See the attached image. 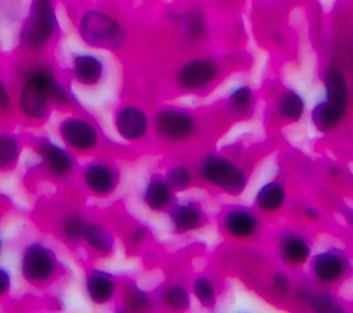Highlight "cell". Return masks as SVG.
<instances>
[{"instance_id":"7","label":"cell","mask_w":353,"mask_h":313,"mask_svg":"<svg viewBox=\"0 0 353 313\" xmlns=\"http://www.w3.org/2000/svg\"><path fill=\"white\" fill-rule=\"evenodd\" d=\"M312 239L301 230L285 229L276 239V255L288 269H301L310 261Z\"/></svg>"},{"instance_id":"23","label":"cell","mask_w":353,"mask_h":313,"mask_svg":"<svg viewBox=\"0 0 353 313\" xmlns=\"http://www.w3.org/2000/svg\"><path fill=\"white\" fill-rule=\"evenodd\" d=\"M74 76L85 85H92L99 81L102 76V62L94 55H77L74 58Z\"/></svg>"},{"instance_id":"41","label":"cell","mask_w":353,"mask_h":313,"mask_svg":"<svg viewBox=\"0 0 353 313\" xmlns=\"http://www.w3.org/2000/svg\"><path fill=\"white\" fill-rule=\"evenodd\" d=\"M352 156H353V153H352Z\"/></svg>"},{"instance_id":"26","label":"cell","mask_w":353,"mask_h":313,"mask_svg":"<svg viewBox=\"0 0 353 313\" xmlns=\"http://www.w3.org/2000/svg\"><path fill=\"white\" fill-rule=\"evenodd\" d=\"M163 303L172 310H185L190 305V296L185 287L179 284H171L161 292Z\"/></svg>"},{"instance_id":"17","label":"cell","mask_w":353,"mask_h":313,"mask_svg":"<svg viewBox=\"0 0 353 313\" xmlns=\"http://www.w3.org/2000/svg\"><path fill=\"white\" fill-rule=\"evenodd\" d=\"M83 178L87 188L92 193L99 196L109 194L117 183V176L114 170L105 163H92L87 165L84 170Z\"/></svg>"},{"instance_id":"2","label":"cell","mask_w":353,"mask_h":313,"mask_svg":"<svg viewBox=\"0 0 353 313\" xmlns=\"http://www.w3.org/2000/svg\"><path fill=\"white\" fill-rule=\"evenodd\" d=\"M200 176L210 185L230 194H241L248 185V174L230 157L207 153L199 163Z\"/></svg>"},{"instance_id":"30","label":"cell","mask_w":353,"mask_h":313,"mask_svg":"<svg viewBox=\"0 0 353 313\" xmlns=\"http://www.w3.org/2000/svg\"><path fill=\"white\" fill-rule=\"evenodd\" d=\"M269 287L272 294L279 299H285L292 294V281L290 274L283 270H274L269 280Z\"/></svg>"},{"instance_id":"10","label":"cell","mask_w":353,"mask_h":313,"mask_svg":"<svg viewBox=\"0 0 353 313\" xmlns=\"http://www.w3.org/2000/svg\"><path fill=\"white\" fill-rule=\"evenodd\" d=\"M62 139L77 150H90L98 145L99 137L92 124L79 117H69L59 125Z\"/></svg>"},{"instance_id":"6","label":"cell","mask_w":353,"mask_h":313,"mask_svg":"<svg viewBox=\"0 0 353 313\" xmlns=\"http://www.w3.org/2000/svg\"><path fill=\"white\" fill-rule=\"evenodd\" d=\"M58 259L51 248L41 243L29 244L22 254L21 272L26 281L39 285L50 281L57 273Z\"/></svg>"},{"instance_id":"33","label":"cell","mask_w":353,"mask_h":313,"mask_svg":"<svg viewBox=\"0 0 353 313\" xmlns=\"http://www.w3.org/2000/svg\"><path fill=\"white\" fill-rule=\"evenodd\" d=\"M185 26L188 29V33L192 37H199L204 33L205 25H204V18L199 12H190L185 17Z\"/></svg>"},{"instance_id":"31","label":"cell","mask_w":353,"mask_h":313,"mask_svg":"<svg viewBox=\"0 0 353 313\" xmlns=\"http://www.w3.org/2000/svg\"><path fill=\"white\" fill-rule=\"evenodd\" d=\"M85 229L84 218L79 212H70L62 221V232L70 241H77L83 237Z\"/></svg>"},{"instance_id":"5","label":"cell","mask_w":353,"mask_h":313,"mask_svg":"<svg viewBox=\"0 0 353 313\" xmlns=\"http://www.w3.org/2000/svg\"><path fill=\"white\" fill-rule=\"evenodd\" d=\"M57 29V17L50 0H33L30 14L26 18L22 30V41L32 47H43Z\"/></svg>"},{"instance_id":"28","label":"cell","mask_w":353,"mask_h":313,"mask_svg":"<svg viewBox=\"0 0 353 313\" xmlns=\"http://www.w3.org/2000/svg\"><path fill=\"white\" fill-rule=\"evenodd\" d=\"M21 146L15 137L10 134H0V168L14 164L19 157Z\"/></svg>"},{"instance_id":"35","label":"cell","mask_w":353,"mask_h":313,"mask_svg":"<svg viewBox=\"0 0 353 313\" xmlns=\"http://www.w3.org/2000/svg\"><path fill=\"white\" fill-rule=\"evenodd\" d=\"M10 287H11L10 273L6 269L0 267V296L6 295L10 291Z\"/></svg>"},{"instance_id":"13","label":"cell","mask_w":353,"mask_h":313,"mask_svg":"<svg viewBox=\"0 0 353 313\" xmlns=\"http://www.w3.org/2000/svg\"><path fill=\"white\" fill-rule=\"evenodd\" d=\"M287 199L288 192L285 185L279 179H270L256 190L254 205L262 214H276L284 208Z\"/></svg>"},{"instance_id":"40","label":"cell","mask_w":353,"mask_h":313,"mask_svg":"<svg viewBox=\"0 0 353 313\" xmlns=\"http://www.w3.org/2000/svg\"><path fill=\"white\" fill-rule=\"evenodd\" d=\"M0 251H1V239H0Z\"/></svg>"},{"instance_id":"18","label":"cell","mask_w":353,"mask_h":313,"mask_svg":"<svg viewBox=\"0 0 353 313\" xmlns=\"http://www.w3.org/2000/svg\"><path fill=\"white\" fill-rule=\"evenodd\" d=\"M325 99L346 114L349 106V88L343 73L336 68H328L324 72Z\"/></svg>"},{"instance_id":"16","label":"cell","mask_w":353,"mask_h":313,"mask_svg":"<svg viewBox=\"0 0 353 313\" xmlns=\"http://www.w3.org/2000/svg\"><path fill=\"white\" fill-rule=\"evenodd\" d=\"M294 296L296 301L314 312H343V305L324 287L314 290L306 285H301L294 290Z\"/></svg>"},{"instance_id":"37","label":"cell","mask_w":353,"mask_h":313,"mask_svg":"<svg viewBox=\"0 0 353 313\" xmlns=\"http://www.w3.org/2000/svg\"><path fill=\"white\" fill-rule=\"evenodd\" d=\"M145 234H146V232L143 230V228H137V229L132 232V234H131V241H132L134 244H138V243H141V241L143 240Z\"/></svg>"},{"instance_id":"39","label":"cell","mask_w":353,"mask_h":313,"mask_svg":"<svg viewBox=\"0 0 353 313\" xmlns=\"http://www.w3.org/2000/svg\"><path fill=\"white\" fill-rule=\"evenodd\" d=\"M352 69H353V50H352Z\"/></svg>"},{"instance_id":"21","label":"cell","mask_w":353,"mask_h":313,"mask_svg":"<svg viewBox=\"0 0 353 313\" xmlns=\"http://www.w3.org/2000/svg\"><path fill=\"white\" fill-rule=\"evenodd\" d=\"M172 199H174V190L167 183V181L157 175H153L146 183L143 190L145 205L153 211H160L168 207Z\"/></svg>"},{"instance_id":"34","label":"cell","mask_w":353,"mask_h":313,"mask_svg":"<svg viewBox=\"0 0 353 313\" xmlns=\"http://www.w3.org/2000/svg\"><path fill=\"white\" fill-rule=\"evenodd\" d=\"M302 215H303L305 219L312 221V222H316V221L320 219L321 212H320L319 208H316L314 205L306 204V205H303V208H302Z\"/></svg>"},{"instance_id":"38","label":"cell","mask_w":353,"mask_h":313,"mask_svg":"<svg viewBox=\"0 0 353 313\" xmlns=\"http://www.w3.org/2000/svg\"><path fill=\"white\" fill-rule=\"evenodd\" d=\"M345 219H346V222L353 228V211H352V210H349V211L345 212Z\"/></svg>"},{"instance_id":"12","label":"cell","mask_w":353,"mask_h":313,"mask_svg":"<svg viewBox=\"0 0 353 313\" xmlns=\"http://www.w3.org/2000/svg\"><path fill=\"white\" fill-rule=\"evenodd\" d=\"M170 221L178 233H186L204 226L207 215L199 203L189 200L171 208Z\"/></svg>"},{"instance_id":"1","label":"cell","mask_w":353,"mask_h":313,"mask_svg":"<svg viewBox=\"0 0 353 313\" xmlns=\"http://www.w3.org/2000/svg\"><path fill=\"white\" fill-rule=\"evenodd\" d=\"M68 95L55 77L46 69L29 76L19 98L21 110L32 119H43L48 114L52 101L65 102Z\"/></svg>"},{"instance_id":"14","label":"cell","mask_w":353,"mask_h":313,"mask_svg":"<svg viewBox=\"0 0 353 313\" xmlns=\"http://www.w3.org/2000/svg\"><path fill=\"white\" fill-rule=\"evenodd\" d=\"M149 127L146 113L138 106H125L116 116L117 132L127 141L142 138Z\"/></svg>"},{"instance_id":"29","label":"cell","mask_w":353,"mask_h":313,"mask_svg":"<svg viewBox=\"0 0 353 313\" xmlns=\"http://www.w3.org/2000/svg\"><path fill=\"white\" fill-rule=\"evenodd\" d=\"M164 179L174 192H182L190 186L192 172L185 165H174L167 170Z\"/></svg>"},{"instance_id":"11","label":"cell","mask_w":353,"mask_h":313,"mask_svg":"<svg viewBox=\"0 0 353 313\" xmlns=\"http://www.w3.org/2000/svg\"><path fill=\"white\" fill-rule=\"evenodd\" d=\"M216 65L204 58L185 63L178 72V84L188 90H197L210 84L216 76Z\"/></svg>"},{"instance_id":"19","label":"cell","mask_w":353,"mask_h":313,"mask_svg":"<svg viewBox=\"0 0 353 313\" xmlns=\"http://www.w3.org/2000/svg\"><path fill=\"white\" fill-rule=\"evenodd\" d=\"M343 117L345 113L327 99L317 102L310 112L312 124L320 134H331L336 131L342 124Z\"/></svg>"},{"instance_id":"9","label":"cell","mask_w":353,"mask_h":313,"mask_svg":"<svg viewBox=\"0 0 353 313\" xmlns=\"http://www.w3.org/2000/svg\"><path fill=\"white\" fill-rule=\"evenodd\" d=\"M261 228L262 221L258 212L245 205H232L222 215V229L234 240H251L261 232Z\"/></svg>"},{"instance_id":"20","label":"cell","mask_w":353,"mask_h":313,"mask_svg":"<svg viewBox=\"0 0 353 313\" xmlns=\"http://www.w3.org/2000/svg\"><path fill=\"white\" fill-rule=\"evenodd\" d=\"M85 288L88 298L98 305L108 303L116 292L114 279L103 270H92L87 276Z\"/></svg>"},{"instance_id":"3","label":"cell","mask_w":353,"mask_h":313,"mask_svg":"<svg viewBox=\"0 0 353 313\" xmlns=\"http://www.w3.org/2000/svg\"><path fill=\"white\" fill-rule=\"evenodd\" d=\"M310 276L320 287L341 284L352 272V259L346 250L331 247L316 252L309 261Z\"/></svg>"},{"instance_id":"22","label":"cell","mask_w":353,"mask_h":313,"mask_svg":"<svg viewBox=\"0 0 353 313\" xmlns=\"http://www.w3.org/2000/svg\"><path fill=\"white\" fill-rule=\"evenodd\" d=\"M305 101L294 90H284L276 101V113L285 123H299L305 114Z\"/></svg>"},{"instance_id":"25","label":"cell","mask_w":353,"mask_h":313,"mask_svg":"<svg viewBox=\"0 0 353 313\" xmlns=\"http://www.w3.org/2000/svg\"><path fill=\"white\" fill-rule=\"evenodd\" d=\"M229 108L239 116H247L254 105V94L248 85H240L232 91L228 99Z\"/></svg>"},{"instance_id":"36","label":"cell","mask_w":353,"mask_h":313,"mask_svg":"<svg viewBox=\"0 0 353 313\" xmlns=\"http://www.w3.org/2000/svg\"><path fill=\"white\" fill-rule=\"evenodd\" d=\"M10 106V97L4 87V84L0 81V110H4Z\"/></svg>"},{"instance_id":"15","label":"cell","mask_w":353,"mask_h":313,"mask_svg":"<svg viewBox=\"0 0 353 313\" xmlns=\"http://www.w3.org/2000/svg\"><path fill=\"white\" fill-rule=\"evenodd\" d=\"M37 150L46 168L57 176H63L69 174L74 167L73 157L61 146L55 145L50 139L37 141Z\"/></svg>"},{"instance_id":"4","label":"cell","mask_w":353,"mask_h":313,"mask_svg":"<svg viewBox=\"0 0 353 313\" xmlns=\"http://www.w3.org/2000/svg\"><path fill=\"white\" fill-rule=\"evenodd\" d=\"M80 34L87 44L99 48H117L125 39L123 26L99 11H90L81 18Z\"/></svg>"},{"instance_id":"8","label":"cell","mask_w":353,"mask_h":313,"mask_svg":"<svg viewBox=\"0 0 353 313\" xmlns=\"http://www.w3.org/2000/svg\"><path fill=\"white\" fill-rule=\"evenodd\" d=\"M154 130L157 135L170 142L188 139L196 130L193 116L178 108L160 109L154 116Z\"/></svg>"},{"instance_id":"24","label":"cell","mask_w":353,"mask_h":313,"mask_svg":"<svg viewBox=\"0 0 353 313\" xmlns=\"http://www.w3.org/2000/svg\"><path fill=\"white\" fill-rule=\"evenodd\" d=\"M83 237L85 243L95 250L97 252L108 254L113 250L114 247V239L109 233L108 229H105L101 223L98 222H90L85 225Z\"/></svg>"},{"instance_id":"32","label":"cell","mask_w":353,"mask_h":313,"mask_svg":"<svg viewBox=\"0 0 353 313\" xmlns=\"http://www.w3.org/2000/svg\"><path fill=\"white\" fill-rule=\"evenodd\" d=\"M152 306V301L146 292L132 285L125 294V307L128 310H148Z\"/></svg>"},{"instance_id":"27","label":"cell","mask_w":353,"mask_h":313,"mask_svg":"<svg viewBox=\"0 0 353 313\" xmlns=\"http://www.w3.org/2000/svg\"><path fill=\"white\" fill-rule=\"evenodd\" d=\"M194 298L204 307H214L216 303V290L212 280L207 276H199L193 281Z\"/></svg>"}]
</instances>
